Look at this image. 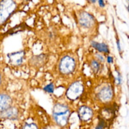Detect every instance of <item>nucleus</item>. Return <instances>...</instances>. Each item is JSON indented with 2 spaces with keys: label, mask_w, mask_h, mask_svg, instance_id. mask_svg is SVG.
<instances>
[{
  "label": "nucleus",
  "mask_w": 129,
  "mask_h": 129,
  "mask_svg": "<svg viewBox=\"0 0 129 129\" xmlns=\"http://www.w3.org/2000/svg\"><path fill=\"white\" fill-rule=\"evenodd\" d=\"M71 115V110L66 104L57 103L53 111V117L55 122L60 126H64L68 122Z\"/></svg>",
  "instance_id": "obj_1"
},
{
  "label": "nucleus",
  "mask_w": 129,
  "mask_h": 129,
  "mask_svg": "<svg viewBox=\"0 0 129 129\" xmlns=\"http://www.w3.org/2000/svg\"><path fill=\"white\" fill-rule=\"evenodd\" d=\"M16 9V4L14 0L0 1V25L5 23Z\"/></svg>",
  "instance_id": "obj_2"
},
{
  "label": "nucleus",
  "mask_w": 129,
  "mask_h": 129,
  "mask_svg": "<svg viewBox=\"0 0 129 129\" xmlns=\"http://www.w3.org/2000/svg\"><path fill=\"white\" fill-rule=\"evenodd\" d=\"M77 66V62L74 57L71 55H64L60 59L58 68L61 74L68 75L74 72Z\"/></svg>",
  "instance_id": "obj_3"
},
{
  "label": "nucleus",
  "mask_w": 129,
  "mask_h": 129,
  "mask_svg": "<svg viewBox=\"0 0 129 129\" xmlns=\"http://www.w3.org/2000/svg\"><path fill=\"white\" fill-rule=\"evenodd\" d=\"M78 23L84 29H90L95 24V19L88 12L82 11L78 14Z\"/></svg>",
  "instance_id": "obj_4"
},
{
  "label": "nucleus",
  "mask_w": 129,
  "mask_h": 129,
  "mask_svg": "<svg viewBox=\"0 0 129 129\" xmlns=\"http://www.w3.org/2000/svg\"><path fill=\"white\" fill-rule=\"evenodd\" d=\"M83 91H84V85L81 82L77 81V82L72 83L70 85V87L66 91V95H67L68 98L75 100L80 96Z\"/></svg>",
  "instance_id": "obj_5"
},
{
  "label": "nucleus",
  "mask_w": 129,
  "mask_h": 129,
  "mask_svg": "<svg viewBox=\"0 0 129 129\" xmlns=\"http://www.w3.org/2000/svg\"><path fill=\"white\" fill-rule=\"evenodd\" d=\"M19 115V111L14 107H10L9 109L0 112V117L5 120H16Z\"/></svg>",
  "instance_id": "obj_6"
},
{
  "label": "nucleus",
  "mask_w": 129,
  "mask_h": 129,
  "mask_svg": "<svg viewBox=\"0 0 129 129\" xmlns=\"http://www.w3.org/2000/svg\"><path fill=\"white\" fill-rule=\"evenodd\" d=\"M113 89L110 86L103 87L98 92V97L103 102H109L113 98Z\"/></svg>",
  "instance_id": "obj_7"
},
{
  "label": "nucleus",
  "mask_w": 129,
  "mask_h": 129,
  "mask_svg": "<svg viewBox=\"0 0 129 129\" xmlns=\"http://www.w3.org/2000/svg\"><path fill=\"white\" fill-rule=\"evenodd\" d=\"M78 116L83 121H88L93 117V111L88 106H82L78 111Z\"/></svg>",
  "instance_id": "obj_8"
},
{
  "label": "nucleus",
  "mask_w": 129,
  "mask_h": 129,
  "mask_svg": "<svg viewBox=\"0 0 129 129\" xmlns=\"http://www.w3.org/2000/svg\"><path fill=\"white\" fill-rule=\"evenodd\" d=\"M12 99L8 94L0 93V112L11 107Z\"/></svg>",
  "instance_id": "obj_9"
},
{
  "label": "nucleus",
  "mask_w": 129,
  "mask_h": 129,
  "mask_svg": "<svg viewBox=\"0 0 129 129\" xmlns=\"http://www.w3.org/2000/svg\"><path fill=\"white\" fill-rule=\"evenodd\" d=\"M90 46L95 48V50H97L100 53H106V54H109V47L106 43L102 42V43H98L96 41H91Z\"/></svg>",
  "instance_id": "obj_10"
},
{
  "label": "nucleus",
  "mask_w": 129,
  "mask_h": 129,
  "mask_svg": "<svg viewBox=\"0 0 129 129\" xmlns=\"http://www.w3.org/2000/svg\"><path fill=\"white\" fill-rule=\"evenodd\" d=\"M46 61V56L44 54H40V55H35L32 59H30L31 64L34 66H41L44 64Z\"/></svg>",
  "instance_id": "obj_11"
},
{
  "label": "nucleus",
  "mask_w": 129,
  "mask_h": 129,
  "mask_svg": "<svg viewBox=\"0 0 129 129\" xmlns=\"http://www.w3.org/2000/svg\"><path fill=\"white\" fill-rule=\"evenodd\" d=\"M90 68L92 69L93 72H98V71L101 68V64H100L99 61H97L96 59H94L91 61L90 63Z\"/></svg>",
  "instance_id": "obj_12"
},
{
  "label": "nucleus",
  "mask_w": 129,
  "mask_h": 129,
  "mask_svg": "<svg viewBox=\"0 0 129 129\" xmlns=\"http://www.w3.org/2000/svg\"><path fill=\"white\" fill-rule=\"evenodd\" d=\"M22 129H39L36 124L35 123H26L23 125Z\"/></svg>",
  "instance_id": "obj_13"
},
{
  "label": "nucleus",
  "mask_w": 129,
  "mask_h": 129,
  "mask_svg": "<svg viewBox=\"0 0 129 129\" xmlns=\"http://www.w3.org/2000/svg\"><path fill=\"white\" fill-rule=\"evenodd\" d=\"M43 89L46 91V92H48V93H53L54 91V86H53V84H47V86H45Z\"/></svg>",
  "instance_id": "obj_14"
},
{
  "label": "nucleus",
  "mask_w": 129,
  "mask_h": 129,
  "mask_svg": "<svg viewBox=\"0 0 129 129\" xmlns=\"http://www.w3.org/2000/svg\"><path fill=\"white\" fill-rule=\"evenodd\" d=\"M95 59H96L97 61H99L100 63H104L105 62V57L103 55L100 54V53L95 54Z\"/></svg>",
  "instance_id": "obj_15"
},
{
  "label": "nucleus",
  "mask_w": 129,
  "mask_h": 129,
  "mask_svg": "<svg viewBox=\"0 0 129 129\" xmlns=\"http://www.w3.org/2000/svg\"><path fill=\"white\" fill-rule=\"evenodd\" d=\"M96 1H98V5L100 7H104L105 6V3L103 0H96Z\"/></svg>",
  "instance_id": "obj_16"
},
{
  "label": "nucleus",
  "mask_w": 129,
  "mask_h": 129,
  "mask_svg": "<svg viewBox=\"0 0 129 129\" xmlns=\"http://www.w3.org/2000/svg\"><path fill=\"white\" fill-rule=\"evenodd\" d=\"M117 82L119 84H121V82H122V79H121V76H120V73H118V76H117Z\"/></svg>",
  "instance_id": "obj_17"
},
{
  "label": "nucleus",
  "mask_w": 129,
  "mask_h": 129,
  "mask_svg": "<svg viewBox=\"0 0 129 129\" xmlns=\"http://www.w3.org/2000/svg\"><path fill=\"white\" fill-rule=\"evenodd\" d=\"M107 62H108V63H109V64L113 63V58H112L111 56H108V57H107Z\"/></svg>",
  "instance_id": "obj_18"
},
{
  "label": "nucleus",
  "mask_w": 129,
  "mask_h": 129,
  "mask_svg": "<svg viewBox=\"0 0 129 129\" xmlns=\"http://www.w3.org/2000/svg\"><path fill=\"white\" fill-rule=\"evenodd\" d=\"M103 126H104V125H103V121H101L98 126H97L96 129H103Z\"/></svg>",
  "instance_id": "obj_19"
},
{
  "label": "nucleus",
  "mask_w": 129,
  "mask_h": 129,
  "mask_svg": "<svg viewBox=\"0 0 129 129\" xmlns=\"http://www.w3.org/2000/svg\"><path fill=\"white\" fill-rule=\"evenodd\" d=\"M117 47H118V50L120 51V41H117Z\"/></svg>",
  "instance_id": "obj_20"
},
{
  "label": "nucleus",
  "mask_w": 129,
  "mask_h": 129,
  "mask_svg": "<svg viewBox=\"0 0 129 129\" xmlns=\"http://www.w3.org/2000/svg\"><path fill=\"white\" fill-rule=\"evenodd\" d=\"M2 74H1V72H0V86H1V84H2Z\"/></svg>",
  "instance_id": "obj_21"
},
{
  "label": "nucleus",
  "mask_w": 129,
  "mask_h": 129,
  "mask_svg": "<svg viewBox=\"0 0 129 129\" xmlns=\"http://www.w3.org/2000/svg\"><path fill=\"white\" fill-rule=\"evenodd\" d=\"M89 2H90V3H95L96 2V0H88Z\"/></svg>",
  "instance_id": "obj_22"
}]
</instances>
